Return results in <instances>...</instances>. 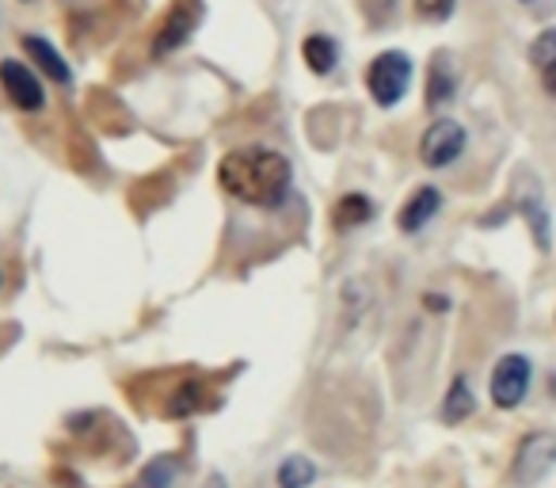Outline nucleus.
<instances>
[{
  "label": "nucleus",
  "instance_id": "nucleus-9",
  "mask_svg": "<svg viewBox=\"0 0 556 488\" xmlns=\"http://www.w3.org/2000/svg\"><path fill=\"white\" fill-rule=\"evenodd\" d=\"M24 50L27 58H31L35 65H39V73H47L50 80H58V85H73V73H70V62H65L62 54H58V47H50L47 39H39V35H24Z\"/></svg>",
  "mask_w": 556,
  "mask_h": 488
},
{
  "label": "nucleus",
  "instance_id": "nucleus-16",
  "mask_svg": "<svg viewBox=\"0 0 556 488\" xmlns=\"http://www.w3.org/2000/svg\"><path fill=\"white\" fill-rule=\"evenodd\" d=\"M176 473H179V465H176V458L172 454H161V458H153V462L141 470V480L138 485L141 488H172L176 485Z\"/></svg>",
  "mask_w": 556,
  "mask_h": 488
},
{
  "label": "nucleus",
  "instance_id": "nucleus-18",
  "mask_svg": "<svg viewBox=\"0 0 556 488\" xmlns=\"http://www.w3.org/2000/svg\"><path fill=\"white\" fill-rule=\"evenodd\" d=\"M454 4L457 0H416V16L431 20V24H442V20L454 16Z\"/></svg>",
  "mask_w": 556,
  "mask_h": 488
},
{
  "label": "nucleus",
  "instance_id": "nucleus-14",
  "mask_svg": "<svg viewBox=\"0 0 556 488\" xmlns=\"http://www.w3.org/2000/svg\"><path fill=\"white\" fill-rule=\"evenodd\" d=\"M275 480H278V488H309L313 480H317V465L302 454H290V458H282Z\"/></svg>",
  "mask_w": 556,
  "mask_h": 488
},
{
  "label": "nucleus",
  "instance_id": "nucleus-12",
  "mask_svg": "<svg viewBox=\"0 0 556 488\" xmlns=\"http://www.w3.org/2000/svg\"><path fill=\"white\" fill-rule=\"evenodd\" d=\"M302 58H305V65L317 73V77H325V73L336 70V58H340V50H336V42L328 39V35H309V39L302 42Z\"/></svg>",
  "mask_w": 556,
  "mask_h": 488
},
{
  "label": "nucleus",
  "instance_id": "nucleus-3",
  "mask_svg": "<svg viewBox=\"0 0 556 488\" xmlns=\"http://www.w3.org/2000/svg\"><path fill=\"white\" fill-rule=\"evenodd\" d=\"M556 465V435L553 431H530L515 450V462H510V480L518 488H533L553 473Z\"/></svg>",
  "mask_w": 556,
  "mask_h": 488
},
{
  "label": "nucleus",
  "instance_id": "nucleus-8",
  "mask_svg": "<svg viewBox=\"0 0 556 488\" xmlns=\"http://www.w3.org/2000/svg\"><path fill=\"white\" fill-rule=\"evenodd\" d=\"M439 210H442V191L427 184V187H419V191H412V199L404 202L401 214H396V225H401V233H419Z\"/></svg>",
  "mask_w": 556,
  "mask_h": 488
},
{
  "label": "nucleus",
  "instance_id": "nucleus-21",
  "mask_svg": "<svg viewBox=\"0 0 556 488\" xmlns=\"http://www.w3.org/2000/svg\"><path fill=\"white\" fill-rule=\"evenodd\" d=\"M206 488H225V477H210Z\"/></svg>",
  "mask_w": 556,
  "mask_h": 488
},
{
  "label": "nucleus",
  "instance_id": "nucleus-7",
  "mask_svg": "<svg viewBox=\"0 0 556 488\" xmlns=\"http://www.w3.org/2000/svg\"><path fill=\"white\" fill-rule=\"evenodd\" d=\"M0 88L9 92V100L16 103L20 111H42L47 108V88H42L39 73L27 62H16V58H4L0 62Z\"/></svg>",
  "mask_w": 556,
  "mask_h": 488
},
{
  "label": "nucleus",
  "instance_id": "nucleus-22",
  "mask_svg": "<svg viewBox=\"0 0 556 488\" xmlns=\"http://www.w3.org/2000/svg\"><path fill=\"white\" fill-rule=\"evenodd\" d=\"M522 4H538V0H522Z\"/></svg>",
  "mask_w": 556,
  "mask_h": 488
},
{
  "label": "nucleus",
  "instance_id": "nucleus-4",
  "mask_svg": "<svg viewBox=\"0 0 556 488\" xmlns=\"http://www.w3.org/2000/svg\"><path fill=\"white\" fill-rule=\"evenodd\" d=\"M202 16H206L202 0H176L153 35V58H168L176 50H184L191 42V35L199 32Z\"/></svg>",
  "mask_w": 556,
  "mask_h": 488
},
{
  "label": "nucleus",
  "instance_id": "nucleus-11",
  "mask_svg": "<svg viewBox=\"0 0 556 488\" xmlns=\"http://www.w3.org/2000/svg\"><path fill=\"white\" fill-rule=\"evenodd\" d=\"M472 409H477V397H472L469 381L454 378L446 389V397H442V420H446V424H462V420L472 416Z\"/></svg>",
  "mask_w": 556,
  "mask_h": 488
},
{
  "label": "nucleus",
  "instance_id": "nucleus-6",
  "mask_svg": "<svg viewBox=\"0 0 556 488\" xmlns=\"http://www.w3.org/2000/svg\"><path fill=\"white\" fill-rule=\"evenodd\" d=\"M530 378H533L530 359L526 355H503L492 371V386H488L495 409H518L522 397H526V389H530Z\"/></svg>",
  "mask_w": 556,
  "mask_h": 488
},
{
  "label": "nucleus",
  "instance_id": "nucleus-2",
  "mask_svg": "<svg viewBox=\"0 0 556 488\" xmlns=\"http://www.w3.org/2000/svg\"><path fill=\"white\" fill-rule=\"evenodd\" d=\"M412 85V58L404 50H386L366 70V88H370L378 108H396Z\"/></svg>",
  "mask_w": 556,
  "mask_h": 488
},
{
  "label": "nucleus",
  "instance_id": "nucleus-19",
  "mask_svg": "<svg viewBox=\"0 0 556 488\" xmlns=\"http://www.w3.org/2000/svg\"><path fill=\"white\" fill-rule=\"evenodd\" d=\"M541 85H545V92L556 100V62H553V65H545V70H541Z\"/></svg>",
  "mask_w": 556,
  "mask_h": 488
},
{
  "label": "nucleus",
  "instance_id": "nucleus-10",
  "mask_svg": "<svg viewBox=\"0 0 556 488\" xmlns=\"http://www.w3.org/2000/svg\"><path fill=\"white\" fill-rule=\"evenodd\" d=\"M374 217V202L366 199V195H358V191H351V195H343L340 202H336V210H332V225L336 229H355V225H366Z\"/></svg>",
  "mask_w": 556,
  "mask_h": 488
},
{
  "label": "nucleus",
  "instance_id": "nucleus-5",
  "mask_svg": "<svg viewBox=\"0 0 556 488\" xmlns=\"http://www.w3.org/2000/svg\"><path fill=\"white\" fill-rule=\"evenodd\" d=\"M465 141H469V134H465L462 123H454V118H434L424 130V138H419V161H424L427 168H446V164H454L457 157L465 153Z\"/></svg>",
  "mask_w": 556,
  "mask_h": 488
},
{
  "label": "nucleus",
  "instance_id": "nucleus-23",
  "mask_svg": "<svg viewBox=\"0 0 556 488\" xmlns=\"http://www.w3.org/2000/svg\"><path fill=\"white\" fill-rule=\"evenodd\" d=\"M0 283H4V279H0Z\"/></svg>",
  "mask_w": 556,
  "mask_h": 488
},
{
  "label": "nucleus",
  "instance_id": "nucleus-15",
  "mask_svg": "<svg viewBox=\"0 0 556 488\" xmlns=\"http://www.w3.org/2000/svg\"><path fill=\"white\" fill-rule=\"evenodd\" d=\"M454 88H457V77L454 70L446 65V58L431 65V77H427V108H442V103L454 100Z\"/></svg>",
  "mask_w": 556,
  "mask_h": 488
},
{
  "label": "nucleus",
  "instance_id": "nucleus-13",
  "mask_svg": "<svg viewBox=\"0 0 556 488\" xmlns=\"http://www.w3.org/2000/svg\"><path fill=\"white\" fill-rule=\"evenodd\" d=\"M202 409H206V386H202V381H184V386L168 397V409L164 412H168L172 420H184Z\"/></svg>",
  "mask_w": 556,
  "mask_h": 488
},
{
  "label": "nucleus",
  "instance_id": "nucleus-17",
  "mask_svg": "<svg viewBox=\"0 0 556 488\" xmlns=\"http://www.w3.org/2000/svg\"><path fill=\"white\" fill-rule=\"evenodd\" d=\"M530 62H533V70H538V73L545 70V65L556 62V27H548V32H541L538 39H533Z\"/></svg>",
  "mask_w": 556,
  "mask_h": 488
},
{
  "label": "nucleus",
  "instance_id": "nucleus-20",
  "mask_svg": "<svg viewBox=\"0 0 556 488\" xmlns=\"http://www.w3.org/2000/svg\"><path fill=\"white\" fill-rule=\"evenodd\" d=\"M424 305H427L431 313H446V310H450V302H446L442 295H427V298H424Z\"/></svg>",
  "mask_w": 556,
  "mask_h": 488
},
{
  "label": "nucleus",
  "instance_id": "nucleus-1",
  "mask_svg": "<svg viewBox=\"0 0 556 488\" xmlns=\"http://www.w3.org/2000/svg\"><path fill=\"white\" fill-rule=\"evenodd\" d=\"M217 184L232 195V199L248 202V207H278L287 199L290 184H294V168L278 149L270 146H244L232 149L217 164Z\"/></svg>",
  "mask_w": 556,
  "mask_h": 488
}]
</instances>
